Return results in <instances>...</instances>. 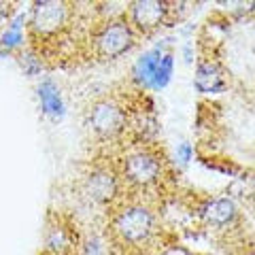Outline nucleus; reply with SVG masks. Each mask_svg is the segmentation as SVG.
Wrapping results in <instances>:
<instances>
[{"mask_svg":"<svg viewBox=\"0 0 255 255\" xmlns=\"http://www.w3.org/2000/svg\"><path fill=\"white\" fill-rule=\"evenodd\" d=\"M75 26V4L64 0H36L26 13V38L30 49L43 58L51 45H60Z\"/></svg>","mask_w":255,"mask_h":255,"instance_id":"nucleus-1","label":"nucleus"},{"mask_svg":"<svg viewBox=\"0 0 255 255\" xmlns=\"http://www.w3.org/2000/svg\"><path fill=\"white\" fill-rule=\"evenodd\" d=\"M122 191L126 189L130 196H142L157 191L168 172L166 157L153 142L134 145L119 157L115 164Z\"/></svg>","mask_w":255,"mask_h":255,"instance_id":"nucleus-2","label":"nucleus"},{"mask_svg":"<svg viewBox=\"0 0 255 255\" xmlns=\"http://www.w3.org/2000/svg\"><path fill=\"white\" fill-rule=\"evenodd\" d=\"M157 217L142 200H128L109 215V243L113 247H142L153 238Z\"/></svg>","mask_w":255,"mask_h":255,"instance_id":"nucleus-3","label":"nucleus"},{"mask_svg":"<svg viewBox=\"0 0 255 255\" xmlns=\"http://www.w3.org/2000/svg\"><path fill=\"white\" fill-rule=\"evenodd\" d=\"M138 36L124 15H113L94 23L87 36V49L98 62H113L136 45Z\"/></svg>","mask_w":255,"mask_h":255,"instance_id":"nucleus-4","label":"nucleus"},{"mask_svg":"<svg viewBox=\"0 0 255 255\" xmlns=\"http://www.w3.org/2000/svg\"><path fill=\"white\" fill-rule=\"evenodd\" d=\"M85 124L98 142H115L130 126V107L115 96H102L87 107Z\"/></svg>","mask_w":255,"mask_h":255,"instance_id":"nucleus-5","label":"nucleus"},{"mask_svg":"<svg viewBox=\"0 0 255 255\" xmlns=\"http://www.w3.org/2000/svg\"><path fill=\"white\" fill-rule=\"evenodd\" d=\"M81 236L73 219L60 213H49L43 230V255H79Z\"/></svg>","mask_w":255,"mask_h":255,"instance_id":"nucleus-6","label":"nucleus"},{"mask_svg":"<svg viewBox=\"0 0 255 255\" xmlns=\"http://www.w3.org/2000/svg\"><path fill=\"white\" fill-rule=\"evenodd\" d=\"M172 11H174L172 2H164V0H136V2H128L124 17L132 26V30L136 32V36H149L168 23Z\"/></svg>","mask_w":255,"mask_h":255,"instance_id":"nucleus-7","label":"nucleus"},{"mask_svg":"<svg viewBox=\"0 0 255 255\" xmlns=\"http://www.w3.org/2000/svg\"><path fill=\"white\" fill-rule=\"evenodd\" d=\"M81 194L85 200L98 206H111L122 196V183H119L115 166L102 164L94 168L81 179Z\"/></svg>","mask_w":255,"mask_h":255,"instance_id":"nucleus-8","label":"nucleus"},{"mask_svg":"<svg viewBox=\"0 0 255 255\" xmlns=\"http://www.w3.org/2000/svg\"><path fill=\"white\" fill-rule=\"evenodd\" d=\"M196 215L204 226H209L213 230H228L241 217L236 202L228 196H211L198 204Z\"/></svg>","mask_w":255,"mask_h":255,"instance_id":"nucleus-9","label":"nucleus"},{"mask_svg":"<svg viewBox=\"0 0 255 255\" xmlns=\"http://www.w3.org/2000/svg\"><path fill=\"white\" fill-rule=\"evenodd\" d=\"M194 87L198 94H221L228 90V73L223 64L213 60H200L194 75Z\"/></svg>","mask_w":255,"mask_h":255,"instance_id":"nucleus-10","label":"nucleus"},{"mask_svg":"<svg viewBox=\"0 0 255 255\" xmlns=\"http://www.w3.org/2000/svg\"><path fill=\"white\" fill-rule=\"evenodd\" d=\"M36 94H38V102H41V111L47 119H51V122L64 119V115H66V102H64L60 87L53 79H43L36 85Z\"/></svg>","mask_w":255,"mask_h":255,"instance_id":"nucleus-11","label":"nucleus"},{"mask_svg":"<svg viewBox=\"0 0 255 255\" xmlns=\"http://www.w3.org/2000/svg\"><path fill=\"white\" fill-rule=\"evenodd\" d=\"M164 53V43H157L155 47H151L145 53L136 60V64L132 66V81L138 87H145V90H151V83H153L155 77V68L159 64V58Z\"/></svg>","mask_w":255,"mask_h":255,"instance_id":"nucleus-12","label":"nucleus"},{"mask_svg":"<svg viewBox=\"0 0 255 255\" xmlns=\"http://www.w3.org/2000/svg\"><path fill=\"white\" fill-rule=\"evenodd\" d=\"M26 13L13 15L6 28L0 32V47L4 51H21L26 45Z\"/></svg>","mask_w":255,"mask_h":255,"instance_id":"nucleus-13","label":"nucleus"},{"mask_svg":"<svg viewBox=\"0 0 255 255\" xmlns=\"http://www.w3.org/2000/svg\"><path fill=\"white\" fill-rule=\"evenodd\" d=\"M172 70H174V55H172V51L162 53L159 64L155 68V77H153V83H151V90L153 92L164 90V87L170 83V79H172Z\"/></svg>","mask_w":255,"mask_h":255,"instance_id":"nucleus-14","label":"nucleus"},{"mask_svg":"<svg viewBox=\"0 0 255 255\" xmlns=\"http://www.w3.org/2000/svg\"><path fill=\"white\" fill-rule=\"evenodd\" d=\"M79 251H81V255H109V247L98 232H92L81 241Z\"/></svg>","mask_w":255,"mask_h":255,"instance_id":"nucleus-15","label":"nucleus"},{"mask_svg":"<svg viewBox=\"0 0 255 255\" xmlns=\"http://www.w3.org/2000/svg\"><path fill=\"white\" fill-rule=\"evenodd\" d=\"M17 55H19V64H21V68H23V73H26L28 77H34V75H38L41 73V58L30 49V47H23L21 51H17Z\"/></svg>","mask_w":255,"mask_h":255,"instance_id":"nucleus-16","label":"nucleus"},{"mask_svg":"<svg viewBox=\"0 0 255 255\" xmlns=\"http://www.w3.org/2000/svg\"><path fill=\"white\" fill-rule=\"evenodd\" d=\"M15 2H6V0H0V32L6 28V23L11 21L13 13H15Z\"/></svg>","mask_w":255,"mask_h":255,"instance_id":"nucleus-17","label":"nucleus"},{"mask_svg":"<svg viewBox=\"0 0 255 255\" xmlns=\"http://www.w3.org/2000/svg\"><path fill=\"white\" fill-rule=\"evenodd\" d=\"M174 157H177L179 166H187L189 159H191V145H187V142L177 145V149H174Z\"/></svg>","mask_w":255,"mask_h":255,"instance_id":"nucleus-18","label":"nucleus"},{"mask_svg":"<svg viewBox=\"0 0 255 255\" xmlns=\"http://www.w3.org/2000/svg\"><path fill=\"white\" fill-rule=\"evenodd\" d=\"M41 255H43V253H41Z\"/></svg>","mask_w":255,"mask_h":255,"instance_id":"nucleus-19","label":"nucleus"}]
</instances>
